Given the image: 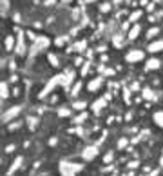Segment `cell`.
Instances as JSON below:
<instances>
[]
</instances>
